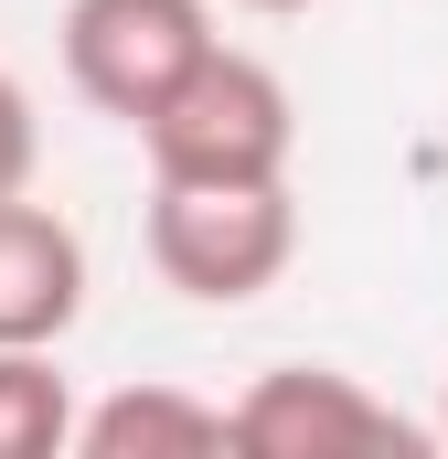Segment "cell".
I'll list each match as a JSON object with an SVG mask.
<instances>
[{
    "label": "cell",
    "mask_w": 448,
    "mask_h": 459,
    "mask_svg": "<svg viewBox=\"0 0 448 459\" xmlns=\"http://www.w3.org/2000/svg\"><path fill=\"white\" fill-rule=\"evenodd\" d=\"M139 150H150V182H289V150H299L289 75L267 54L214 43L160 108L139 117Z\"/></svg>",
    "instance_id": "6da1fadb"
},
{
    "label": "cell",
    "mask_w": 448,
    "mask_h": 459,
    "mask_svg": "<svg viewBox=\"0 0 448 459\" xmlns=\"http://www.w3.org/2000/svg\"><path fill=\"white\" fill-rule=\"evenodd\" d=\"M289 256H299L289 182H150V267L182 299L246 310L289 278Z\"/></svg>",
    "instance_id": "7a4b0ae2"
},
{
    "label": "cell",
    "mask_w": 448,
    "mask_h": 459,
    "mask_svg": "<svg viewBox=\"0 0 448 459\" xmlns=\"http://www.w3.org/2000/svg\"><path fill=\"white\" fill-rule=\"evenodd\" d=\"M214 43H224L214 0H75V11H65V75H75V97L97 117H117V128H139Z\"/></svg>",
    "instance_id": "3957f363"
},
{
    "label": "cell",
    "mask_w": 448,
    "mask_h": 459,
    "mask_svg": "<svg viewBox=\"0 0 448 459\" xmlns=\"http://www.w3.org/2000/svg\"><path fill=\"white\" fill-rule=\"evenodd\" d=\"M235 449H267V459H363V449H427V428H406L384 395H363L352 374L332 363H278L235 395Z\"/></svg>",
    "instance_id": "277c9868"
},
{
    "label": "cell",
    "mask_w": 448,
    "mask_h": 459,
    "mask_svg": "<svg viewBox=\"0 0 448 459\" xmlns=\"http://www.w3.org/2000/svg\"><path fill=\"white\" fill-rule=\"evenodd\" d=\"M86 321V235L32 193H0V352H54Z\"/></svg>",
    "instance_id": "5b68a950"
},
{
    "label": "cell",
    "mask_w": 448,
    "mask_h": 459,
    "mask_svg": "<svg viewBox=\"0 0 448 459\" xmlns=\"http://www.w3.org/2000/svg\"><path fill=\"white\" fill-rule=\"evenodd\" d=\"M75 449L86 459H203V449H235V406H203L182 385H117L108 406L75 417Z\"/></svg>",
    "instance_id": "8992f818"
},
{
    "label": "cell",
    "mask_w": 448,
    "mask_h": 459,
    "mask_svg": "<svg viewBox=\"0 0 448 459\" xmlns=\"http://www.w3.org/2000/svg\"><path fill=\"white\" fill-rule=\"evenodd\" d=\"M75 385L54 374V352H0V459H54L75 449Z\"/></svg>",
    "instance_id": "52a82bcc"
},
{
    "label": "cell",
    "mask_w": 448,
    "mask_h": 459,
    "mask_svg": "<svg viewBox=\"0 0 448 459\" xmlns=\"http://www.w3.org/2000/svg\"><path fill=\"white\" fill-rule=\"evenodd\" d=\"M32 150H43V128H32V97H22V75L0 65V193H22V182H32Z\"/></svg>",
    "instance_id": "ba28073f"
},
{
    "label": "cell",
    "mask_w": 448,
    "mask_h": 459,
    "mask_svg": "<svg viewBox=\"0 0 448 459\" xmlns=\"http://www.w3.org/2000/svg\"><path fill=\"white\" fill-rule=\"evenodd\" d=\"M235 11H267V22H278V11H310V0H235Z\"/></svg>",
    "instance_id": "9c48e42d"
},
{
    "label": "cell",
    "mask_w": 448,
    "mask_h": 459,
    "mask_svg": "<svg viewBox=\"0 0 448 459\" xmlns=\"http://www.w3.org/2000/svg\"><path fill=\"white\" fill-rule=\"evenodd\" d=\"M438 438H448V395H438Z\"/></svg>",
    "instance_id": "30bf717a"
}]
</instances>
